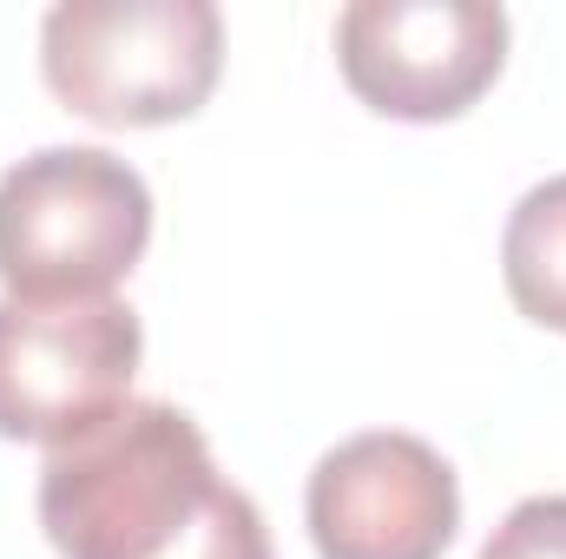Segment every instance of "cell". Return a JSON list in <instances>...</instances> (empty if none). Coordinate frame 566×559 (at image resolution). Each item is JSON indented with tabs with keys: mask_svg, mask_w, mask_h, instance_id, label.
I'll list each match as a JSON object with an SVG mask.
<instances>
[{
	"mask_svg": "<svg viewBox=\"0 0 566 559\" xmlns=\"http://www.w3.org/2000/svg\"><path fill=\"white\" fill-rule=\"evenodd\" d=\"M40 527L60 559H271V527L171 402H126L40 467Z\"/></svg>",
	"mask_w": 566,
	"mask_h": 559,
	"instance_id": "cell-1",
	"label": "cell"
},
{
	"mask_svg": "<svg viewBox=\"0 0 566 559\" xmlns=\"http://www.w3.org/2000/svg\"><path fill=\"white\" fill-rule=\"evenodd\" d=\"M501 277L527 323L566 336V171L541 178L501 231Z\"/></svg>",
	"mask_w": 566,
	"mask_h": 559,
	"instance_id": "cell-7",
	"label": "cell"
},
{
	"mask_svg": "<svg viewBox=\"0 0 566 559\" xmlns=\"http://www.w3.org/2000/svg\"><path fill=\"white\" fill-rule=\"evenodd\" d=\"M224 66L211 0H60L40 20V73L53 99L93 126L191 119Z\"/></svg>",
	"mask_w": 566,
	"mask_h": 559,
	"instance_id": "cell-3",
	"label": "cell"
},
{
	"mask_svg": "<svg viewBox=\"0 0 566 559\" xmlns=\"http://www.w3.org/2000/svg\"><path fill=\"white\" fill-rule=\"evenodd\" d=\"M481 559H566V494H534L521 500L494 534Z\"/></svg>",
	"mask_w": 566,
	"mask_h": 559,
	"instance_id": "cell-8",
	"label": "cell"
},
{
	"mask_svg": "<svg viewBox=\"0 0 566 559\" xmlns=\"http://www.w3.org/2000/svg\"><path fill=\"white\" fill-rule=\"evenodd\" d=\"M151 244L145 178L99 145H46L0 171V283L13 303H99Z\"/></svg>",
	"mask_w": 566,
	"mask_h": 559,
	"instance_id": "cell-2",
	"label": "cell"
},
{
	"mask_svg": "<svg viewBox=\"0 0 566 559\" xmlns=\"http://www.w3.org/2000/svg\"><path fill=\"white\" fill-rule=\"evenodd\" d=\"M349 93L389 119H454L507 66V13L488 0H356L336 13Z\"/></svg>",
	"mask_w": 566,
	"mask_h": 559,
	"instance_id": "cell-5",
	"label": "cell"
},
{
	"mask_svg": "<svg viewBox=\"0 0 566 559\" xmlns=\"http://www.w3.org/2000/svg\"><path fill=\"white\" fill-rule=\"evenodd\" d=\"M145 329L133 303H0V441L46 454L133 402Z\"/></svg>",
	"mask_w": 566,
	"mask_h": 559,
	"instance_id": "cell-4",
	"label": "cell"
},
{
	"mask_svg": "<svg viewBox=\"0 0 566 559\" xmlns=\"http://www.w3.org/2000/svg\"><path fill=\"white\" fill-rule=\"evenodd\" d=\"M303 520L323 559H441L461 527V481L422 434L369 428L316 461Z\"/></svg>",
	"mask_w": 566,
	"mask_h": 559,
	"instance_id": "cell-6",
	"label": "cell"
}]
</instances>
